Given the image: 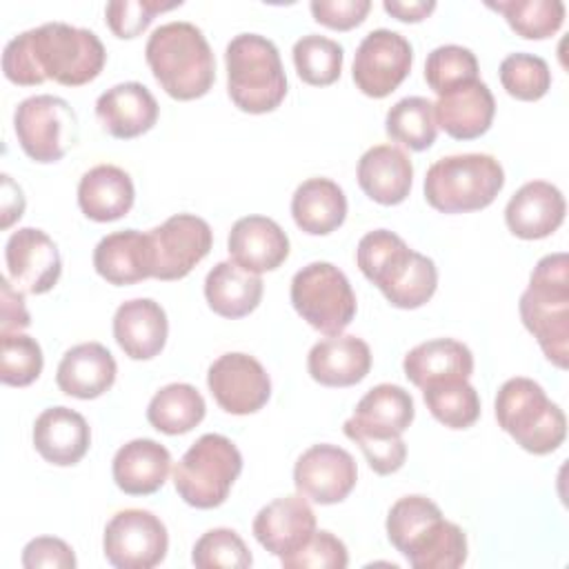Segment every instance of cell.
I'll return each mask as SVG.
<instances>
[{"label": "cell", "instance_id": "49", "mask_svg": "<svg viewBox=\"0 0 569 569\" xmlns=\"http://www.w3.org/2000/svg\"><path fill=\"white\" fill-rule=\"evenodd\" d=\"M31 325L24 293L9 278H0V336L22 333Z\"/></svg>", "mask_w": 569, "mask_h": 569}, {"label": "cell", "instance_id": "29", "mask_svg": "<svg viewBox=\"0 0 569 569\" xmlns=\"http://www.w3.org/2000/svg\"><path fill=\"white\" fill-rule=\"evenodd\" d=\"M413 182V164L396 144H376L358 160V184L378 204H400Z\"/></svg>", "mask_w": 569, "mask_h": 569}, {"label": "cell", "instance_id": "50", "mask_svg": "<svg viewBox=\"0 0 569 569\" xmlns=\"http://www.w3.org/2000/svg\"><path fill=\"white\" fill-rule=\"evenodd\" d=\"M0 178H2V189H0V227L9 229L24 213V193H22L20 184H16L9 173H2Z\"/></svg>", "mask_w": 569, "mask_h": 569}, {"label": "cell", "instance_id": "25", "mask_svg": "<svg viewBox=\"0 0 569 569\" xmlns=\"http://www.w3.org/2000/svg\"><path fill=\"white\" fill-rule=\"evenodd\" d=\"M167 333V313L151 298L127 300L113 313V338L131 360L156 358L164 349Z\"/></svg>", "mask_w": 569, "mask_h": 569}, {"label": "cell", "instance_id": "13", "mask_svg": "<svg viewBox=\"0 0 569 569\" xmlns=\"http://www.w3.org/2000/svg\"><path fill=\"white\" fill-rule=\"evenodd\" d=\"M411 62L413 49L402 33L391 29H373L356 49L351 76L365 96L387 98L409 76Z\"/></svg>", "mask_w": 569, "mask_h": 569}, {"label": "cell", "instance_id": "6", "mask_svg": "<svg viewBox=\"0 0 569 569\" xmlns=\"http://www.w3.org/2000/svg\"><path fill=\"white\" fill-rule=\"evenodd\" d=\"M227 93L244 113H267L287 96L278 47L260 33H238L224 49Z\"/></svg>", "mask_w": 569, "mask_h": 569}, {"label": "cell", "instance_id": "11", "mask_svg": "<svg viewBox=\"0 0 569 569\" xmlns=\"http://www.w3.org/2000/svg\"><path fill=\"white\" fill-rule=\"evenodd\" d=\"M22 151L36 162H58L78 140V116L64 98L40 93L24 98L13 113Z\"/></svg>", "mask_w": 569, "mask_h": 569}, {"label": "cell", "instance_id": "14", "mask_svg": "<svg viewBox=\"0 0 569 569\" xmlns=\"http://www.w3.org/2000/svg\"><path fill=\"white\" fill-rule=\"evenodd\" d=\"M207 387L218 407L233 416L256 413L271 396V378L267 369L260 360L242 351L218 356L209 365Z\"/></svg>", "mask_w": 569, "mask_h": 569}, {"label": "cell", "instance_id": "48", "mask_svg": "<svg viewBox=\"0 0 569 569\" xmlns=\"http://www.w3.org/2000/svg\"><path fill=\"white\" fill-rule=\"evenodd\" d=\"M353 440L369 467L378 473V476H389V473H396L402 465H405V458H407V445L400 438H369V436H353L349 438Z\"/></svg>", "mask_w": 569, "mask_h": 569}, {"label": "cell", "instance_id": "27", "mask_svg": "<svg viewBox=\"0 0 569 569\" xmlns=\"http://www.w3.org/2000/svg\"><path fill=\"white\" fill-rule=\"evenodd\" d=\"M371 349L358 336H329L318 340L307 356L309 376L322 387H351L367 378Z\"/></svg>", "mask_w": 569, "mask_h": 569}, {"label": "cell", "instance_id": "20", "mask_svg": "<svg viewBox=\"0 0 569 569\" xmlns=\"http://www.w3.org/2000/svg\"><path fill=\"white\" fill-rule=\"evenodd\" d=\"M567 213L562 191L547 180L525 182L505 207V222L516 238L540 240L551 236Z\"/></svg>", "mask_w": 569, "mask_h": 569}, {"label": "cell", "instance_id": "22", "mask_svg": "<svg viewBox=\"0 0 569 569\" xmlns=\"http://www.w3.org/2000/svg\"><path fill=\"white\" fill-rule=\"evenodd\" d=\"M227 249L233 262L260 276L278 269L287 260L289 238L276 220L267 216H244L233 222Z\"/></svg>", "mask_w": 569, "mask_h": 569}, {"label": "cell", "instance_id": "32", "mask_svg": "<svg viewBox=\"0 0 569 569\" xmlns=\"http://www.w3.org/2000/svg\"><path fill=\"white\" fill-rule=\"evenodd\" d=\"M407 380L416 387H427L436 380L469 378L473 373L471 349L453 338H433L416 345L402 360Z\"/></svg>", "mask_w": 569, "mask_h": 569}, {"label": "cell", "instance_id": "3", "mask_svg": "<svg viewBox=\"0 0 569 569\" xmlns=\"http://www.w3.org/2000/svg\"><path fill=\"white\" fill-rule=\"evenodd\" d=\"M356 262L362 276L398 309H418L436 293V262L409 249V244L389 229L365 233L356 249Z\"/></svg>", "mask_w": 569, "mask_h": 569}, {"label": "cell", "instance_id": "2", "mask_svg": "<svg viewBox=\"0 0 569 569\" xmlns=\"http://www.w3.org/2000/svg\"><path fill=\"white\" fill-rule=\"evenodd\" d=\"M387 538L413 569H458L467 562V536L445 520L427 496L398 498L387 513Z\"/></svg>", "mask_w": 569, "mask_h": 569}, {"label": "cell", "instance_id": "45", "mask_svg": "<svg viewBox=\"0 0 569 569\" xmlns=\"http://www.w3.org/2000/svg\"><path fill=\"white\" fill-rule=\"evenodd\" d=\"M284 569H345L349 565V551L340 538L331 531H313V536L291 556L280 558Z\"/></svg>", "mask_w": 569, "mask_h": 569}, {"label": "cell", "instance_id": "43", "mask_svg": "<svg viewBox=\"0 0 569 569\" xmlns=\"http://www.w3.org/2000/svg\"><path fill=\"white\" fill-rule=\"evenodd\" d=\"M42 349L36 338L27 333L2 336L0 380L9 387H27L42 373Z\"/></svg>", "mask_w": 569, "mask_h": 569}, {"label": "cell", "instance_id": "34", "mask_svg": "<svg viewBox=\"0 0 569 569\" xmlns=\"http://www.w3.org/2000/svg\"><path fill=\"white\" fill-rule=\"evenodd\" d=\"M204 298L213 313L229 320L244 318L260 305L262 278L233 260H222L204 278Z\"/></svg>", "mask_w": 569, "mask_h": 569}, {"label": "cell", "instance_id": "1", "mask_svg": "<svg viewBox=\"0 0 569 569\" xmlns=\"http://www.w3.org/2000/svg\"><path fill=\"white\" fill-rule=\"evenodd\" d=\"M107 62L102 40L82 27L44 22L13 36L2 51V71L9 82L36 87L53 80L80 87L96 80Z\"/></svg>", "mask_w": 569, "mask_h": 569}, {"label": "cell", "instance_id": "19", "mask_svg": "<svg viewBox=\"0 0 569 569\" xmlns=\"http://www.w3.org/2000/svg\"><path fill=\"white\" fill-rule=\"evenodd\" d=\"M316 531V513L305 496H282L264 505L253 518L256 540L273 556L296 553Z\"/></svg>", "mask_w": 569, "mask_h": 569}, {"label": "cell", "instance_id": "39", "mask_svg": "<svg viewBox=\"0 0 569 569\" xmlns=\"http://www.w3.org/2000/svg\"><path fill=\"white\" fill-rule=\"evenodd\" d=\"M291 53L302 82L311 87H327L340 78L345 51L336 40L309 33L296 40Z\"/></svg>", "mask_w": 569, "mask_h": 569}, {"label": "cell", "instance_id": "10", "mask_svg": "<svg viewBox=\"0 0 569 569\" xmlns=\"http://www.w3.org/2000/svg\"><path fill=\"white\" fill-rule=\"evenodd\" d=\"M291 305L307 325L325 336L342 333L358 309L347 276L331 262H309L291 278Z\"/></svg>", "mask_w": 569, "mask_h": 569}, {"label": "cell", "instance_id": "5", "mask_svg": "<svg viewBox=\"0 0 569 569\" xmlns=\"http://www.w3.org/2000/svg\"><path fill=\"white\" fill-rule=\"evenodd\" d=\"M522 325L558 369L569 365V256L540 258L518 302Z\"/></svg>", "mask_w": 569, "mask_h": 569}, {"label": "cell", "instance_id": "41", "mask_svg": "<svg viewBox=\"0 0 569 569\" xmlns=\"http://www.w3.org/2000/svg\"><path fill=\"white\" fill-rule=\"evenodd\" d=\"M478 58L471 49L460 44L436 47L425 62V80L438 93H447L465 82L478 80Z\"/></svg>", "mask_w": 569, "mask_h": 569}, {"label": "cell", "instance_id": "18", "mask_svg": "<svg viewBox=\"0 0 569 569\" xmlns=\"http://www.w3.org/2000/svg\"><path fill=\"white\" fill-rule=\"evenodd\" d=\"M416 407L411 393L391 382L371 387L356 405L353 416L345 420L342 431L351 436L369 438H400L413 422Z\"/></svg>", "mask_w": 569, "mask_h": 569}, {"label": "cell", "instance_id": "51", "mask_svg": "<svg viewBox=\"0 0 569 569\" xmlns=\"http://www.w3.org/2000/svg\"><path fill=\"white\" fill-rule=\"evenodd\" d=\"M382 9L389 16L398 18L402 22H420L436 9V2L433 0H411V2H407V0H385Z\"/></svg>", "mask_w": 569, "mask_h": 569}, {"label": "cell", "instance_id": "7", "mask_svg": "<svg viewBox=\"0 0 569 569\" xmlns=\"http://www.w3.org/2000/svg\"><path fill=\"white\" fill-rule=\"evenodd\" d=\"M493 409L500 429L533 456H547L565 442V411L531 378L516 376L502 382Z\"/></svg>", "mask_w": 569, "mask_h": 569}, {"label": "cell", "instance_id": "15", "mask_svg": "<svg viewBox=\"0 0 569 569\" xmlns=\"http://www.w3.org/2000/svg\"><path fill=\"white\" fill-rule=\"evenodd\" d=\"M153 244V278L180 280L207 258L213 244L209 222L193 213H176L149 231Z\"/></svg>", "mask_w": 569, "mask_h": 569}, {"label": "cell", "instance_id": "31", "mask_svg": "<svg viewBox=\"0 0 569 569\" xmlns=\"http://www.w3.org/2000/svg\"><path fill=\"white\" fill-rule=\"evenodd\" d=\"M131 176L116 164H96L78 182V207L93 222H111L133 207Z\"/></svg>", "mask_w": 569, "mask_h": 569}, {"label": "cell", "instance_id": "38", "mask_svg": "<svg viewBox=\"0 0 569 569\" xmlns=\"http://www.w3.org/2000/svg\"><path fill=\"white\" fill-rule=\"evenodd\" d=\"M487 7L502 13L509 27L527 40L549 38L565 22L562 0H500Z\"/></svg>", "mask_w": 569, "mask_h": 569}, {"label": "cell", "instance_id": "47", "mask_svg": "<svg viewBox=\"0 0 569 569\" xmlns=\"http://www.w3.org/2000/svg\"><path fill=\"white\" fill-rule=\"evenodd\" d=\"M309 9L316 22L336 31H349L365 22L371 9V2L369 0H311Z\"/></svg>", "mask_w": 569, "mask_h": 569}, {"label": "cell", "instance_id": "37", "mask_svg": "<svg viewBox=\"0 0 569 569\" xmlns=\"http://www.w3.org/2000/svg\"><path fill=\"white\" fill-rule=\"evenodd\" d=\"M385 131L391 140L409 147L411 151L429 149L438 136L433 102L422 96H407L398 100L387 111Z\"/></svg>", "mask_w": 569, "mask_h": 569}, {"label": "cell", "instance_id": "46", "mask_svg": "<svg viewBox=\"0 0 569 569\" xmlns=\"http://www.w3.org/2000/svg\"><path fill=\"white\" fill-rule=\"evenodd\" d=\"M76 565V553L62 538L38 536L22 549L24 569H73Z\"/></svg>", "mask_w": 569, "mask_h": 569}, {"label": "cell", "instance_id": "21", "mask_svg": "<svg viewBox=\"0 0 569 569\" xmlns=\"http://www.w3.org/2000/svg\"><path fill=\"white\" fill-rule=\"evenodd\" d=\"M151 236L138 229H122L104 236L93 249V269L109 284L124 287L153 278Z\"/></svg>", "mask_w": 569, "mask_h": 569}, {"label": "cell", "instance_id": "16", "mask_svg": "<svg viewBox=\"0 0 569 569\" xmlns=\"http://www.w3.org/2000/svg\"><path fill=\"white\" fill-rule=\"evenodd\" d=\"M358 480L353 456L338 445H313L300 453L293 467V485L300 496L318 505L342 502Z\"/></svg>", "mask_w": 569, "mask_h": 569}, {"label": "cell", "instance_id": "36", "mask_svg": "<svg viewBox=\"0 0 569 569\" xmlns=\"http://www.w3.org/2000/svg\"><path fill=\"white\" fill-rule=\"evenodd\" d=\"M422 398L431 416L449 429H467L480 418V396L467 378L429 382Z\"/></svg>", "mask_w": 569, "mask_h": 569}, {"label": "cell", "instance_id": "17", "mask_svg": "<svg viewBox=\"0 0 569 569\" xmlns=\"http://www.w3.org/2000/svg\"><path fill=\"white\" fill-rule=\"evenodd\" d=\"M7 278L22 293H47L62 273V260L56 242L36 227L13 231L4 244Z\"/></svg>", "mask_w": 569, "mask_h": 569}, {"label": "cell", "instance_id": "33", "mask_svg": "<svg viewBox=\"0 0 569 569\" xmlns=\"http://www.w3.org/2000/svg\"><path fill=\"white\" fill-rule=\"evenodd\" d=\"M291 216L300 231L327 236L345 222L347 196L340 184L329 178H309L300 182L291 196Z\"/></svg>", "mask_w": 569, "mask_h": 569}, {"label": "cell", "instance_id": "8", "mask_svg": "<svg viewBox=\"0 0 569 569\" xmlns=\"http://www.w3.org/2000/svg\"><path fill=\"white\" fill-rule=\"evenodd\" d=\"M505 187V169L489 153H456L436 160L425 176V198L440 213L489 207Z\"/></svg>", "mask_w": 569, "mask_h": 569}, {"label": "cell", "instance_id": "9", "mask_svg": "<svg viewBox=\"0 0 569 569\" xmlns=\"http://www.w3.org/2000/svg\"><path fill=\"white\" fill-rule=\"evenodd\" d=\"M242 471V453L222 433L200 436L173 467L178 496L196 509L220 507Z\"/></svg>", "mask_w": 569, "mask_h": 569}, {"label": "cell", "instance_id": "28", "mask_svg": "<svg viewBox=\"0 0 569 569\" xmlns=\"http://www.w3.org/2000/svg\"><path fill=\"white\" fill-rule=\"evenodd\" d=\"M116 373L118 365L104 345L80 342L64 351L56 371V385L64 396L93 400L113 387Z\"/></svg>", "mask_w": 569, "mask_h": 569}, {"label": "cell", "instance_id": "44", "mask_svg": "<svg viewBox=\"0 0 569 569\" xmlns=\"http://www.w3.org/2000/svg\"><path fill=\"white\" fill-rule=\"evenodd\" d=\"M180 0H116L104 7V20L113 36L136 38L140 36L158 13L180 7Z\"/></svg>", "mask_w": 569, "mask_h": 569}, {"label": "cell", "instance_id": "24", "mask_svg": "<svg viewBox=\"0 0 569 569\" xmlns=\"http://www.w3.org/2000/svg\"><path fill=\"white\" fill-rule=\"evenodd\" d=\"M158 102L142 82H120L96 100V116L102 129L120 140L147 133L158 120Z\"/></svg>", "mask_w": 569, "mask_h": 569}, {"label": "cell", "instance_id": "40", "mask_svg": "<svg viewBox=\"0 0 569 569\" xmlns=\"http://www.w3.org/2000/svg\"><path fill=\"white\" fill-rule=\"evenodd\" d=\"M498 76H500L502 89L511 98L525 100V102L540 100L551 87V71L547 60L527 51L509 53L500 62Z\"/></svg>", "mask_w": 569, "mask_h": 569}, {"label": "cell", "instance_id": "23", "mask_svg": "<svg viewBox=\"0 0 569 569\" xmlns=\"http://www.w3.org/2000/svg\"><path fill=\"white\" fill-rule=\"evenodd\" d=\"M436 124L456 140H473L489 131L496 116L491 89L478 78L465 82L433 102Z\"/></svg>", "mask_w": 569, "mask_h": 569}, {"label": "cell", "instance_id": "42", "mask_svg": "<svg viewBox=\"0 0 569 569\" xmlns=\"http://www.w3.org/2000/svg\"><path fill=\"white\" fill-rule=\"evenodd\" d=\"M191 562L200 569L227 567V569H247L251 567L253 558L247 549L244 540L227 527H216L204 531L191 551Z\"/></svg>", "mask_w": 569, "mask_h": 569}, {"label": "cell", "instance_id": "4", "mask_svg": "<svg viewBox=\"0 0 569 569\" xmlns=\"http://www.w3.org/2000/svg\"><path fill=\"white\" fill-rule=\"evenodd\" d=\"M156 82L176 100H196L209 93L216 80V60L204 33L184 20L160 24L144 47Z\"/></svg>", "mask_w": 569, "mask_h": 569}, {"label": "cell", "instance_id": "35", "mask_svg": "<svg viewBox=\"0 0 569 569\" xmlns=\"http://www.w3.org/2000/svg\"><path fill=\"white\" fill-rule=\"evenodd\" d=\"M207 405L202 393L189 382H171L153 393L147 407L149 425L167 436H180L202 422Z\"/></svg>", "mask_w": 569, "mask_h": 569}, {"label": "cell", "instance_id": "26", "mask_svg": "<svg viewBox=\"0 0 569 569\" xmlns=\"http://www.w3.org/2000/svg\"><path fill=\"white\" fill-rule=\"evenodd\" d=\"M33 447L51 465H78L91 445V429L82 413L69 407H49L33 422Z\"/></svg>", "mask_w": 569, "mask_h": 569}, {"label": "cell", "instance_id": "30", "mask_svg": "<svg viewBox=\"0 0 569 569\" xmlns=\"http://www.w3.org/2000/svg\"><path fill=\"white\" fill-rule=\"evenodd\" d=\"M171 453L151 438H136L122 445L111 462L113 482L127 496L156 493L169 476Z\"/></svg>", "mask_w": 569, "mask_h": 569}, {"label": "cell", "instance_id": "12", "mask_svg": "<svg viewBox=\"0 0 569 569\" xmlns=\"http://www.w3.org/2000/svg\"><path fill=\"white\" fill-rule=\"evenodd\" d=\"M169 549L164 522L147 509H122L104 527L102 551L116 569H151Z\"/></svg>", "mask_w": 569, "mask_h": 569}]
</instances>
